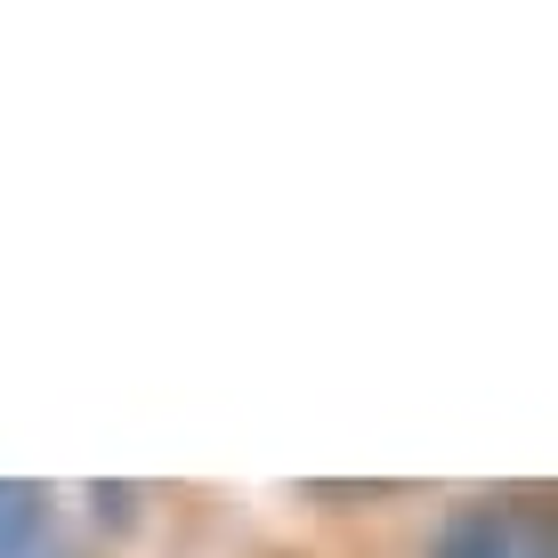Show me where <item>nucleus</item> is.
<instances>
[{"instance_id":"nucleus-1","label":"nucleus","mask_w":558,"mask_h":558,"mask_svg":"<svg viewBox=\"0 0 558 558\" xmlns=\"http://www.w3.org/2000/svg\"><path fill=\"white\" fill-rule=\"evenodd\" d=\"M429 558H558V494H477L437 526Z\"/></svg>"},{"instance_id":"nucleus-2","label":"nucleus","mask_w":558,"mask_h":558,"mask_svg":"<svg viewBox=\"0 0 558 558\" xmlns=\"http://www.w3.org/2000/svg\"><path fill=\"white\" fill-rule=\"evenodd\" d=\"M33 543H41V502L0 477V558H33Z\"/></svg>"}]
</instances>
